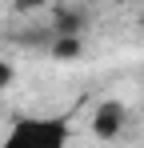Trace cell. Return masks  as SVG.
<instances>
[{
	"label": "cell",
	"instance_id": "1",
	"mask_svg": "<svg viewBox=\"0 0 144 148\" xmlns=\"http://www.w3.org/2000/svg\"><path fill=\"white\" fill-rule=\"evenodd\" d=\"M72 140V124L64 116H16L4 132L8 148H64Z\"/></svg>",
	"mask_w": 144,
	"mask_h": 148
},
{
	"label": "cell",
	"instance_id": "2",
	"mask_svg": "<svg viewBox=\"0 0 144 148\" xmlns=\"http://www.w3.org/2000/svg\"><path fill=\"white\" fill-rule=\"evenodd\" d=\"M128 128V104L124 100H100L92 108V136L96 140H116Z\"/></svg>",
	"mask_w": 144,
	"mask_h": 148
},
{
	"label": "cell",
	"instance_id": "3",
	"mask_svg": "<svg viewBox=\"0 0 144 148\" xmlns=\"http://www.w3.org/2000/svg\"><path fill=\"white\" fill-rule=\"evenodd\" d=\"M52 0H12V12H20V16H32V12H44Z\"/></svg>",
	"mask_w": 144,
	"mask_h": 148
},
{
	"label": "cell",
	"instance_id": "4",
	"mask_svg": "<svg viewBox=\"0 0 144 148\" xmlns=\"http://www.w3.org/2000/svg\"><path fill=\"white\" fill-rule=\"evenodd\" d=\"M12 84H16V64H12V60H0V96H4Z\"/></svg>",
	"mask_w": 144,
	"mask_h": 148
}]
</instances>
